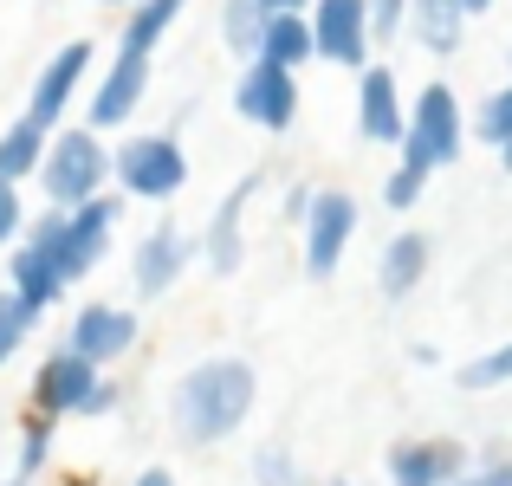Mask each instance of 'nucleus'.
Masks as SVG:
<instances>
[{
    "mask_svg": "<svg viewBox=\"0 0 512 486\" xmlns=\"http://www.w3.org/2000/svg\"><path fill=\"white\" fill-rule=\"evenodd\" d=\"M169 415H175V435H182L188 448H214V441H227L253 415V370L240 357L195 363V370L175 383Z\"/></svg>",
    "mask_w": 512,
    "mask_h": 486,
    "instance_id": "1",
    "label": "nucleus"
},
{
    "mask_svg": "<svg viewBox=\"0 0 512 486\" xmlns=\"http://www.w3.org/2000/svg\"><path fill=\"white\" fill-rule=\"evenodd\" d=\"M104 175H111V150L98 143V130H59L52 137V150H46V169H39V182H46V195H52V208H85V201H98V188H104Z\"/></svg>",
    "mask_w": 512,
    "mask_h": 486,
    "instance_id": "2",
    "label": "nucleus"
},
{
    "mask_svg": "<svg viewBox=\"0 0 512 486\" xmlns=\"http://www.w3.org/2000/svg\"><path fill=\"white\" fill-rule=\"evenodd\" d=\"M461 143H467V117H461V104H454V91L448 85H422V98L409 104L402 162L422 169V175H435V169H448V162L461 156Z\"/></svg>",
    "mask_w": 512,
    "mask_h": 486,
    "instance_id": "3",
    "label": "nucleus"
},
{
    "mask_svg": "<svg viewBox=\"0 0 512 486\" xmlns=\"http://www.w3.org/2000/svg\"><path fill=\"white\" fill-rule=\"evenodd\" d=\"M117 182H124L137 201H169V195H182V182H188L182 143H175V137H130L124 150H117Z\"/></svg>",
    "mask_w": 512,
    "mask_h": 486,
    "instance_id": "4",
    "label": "nucleus"
},
{
    "mask_svg": "<svg viewBox=\"0 0 512 486\" xmlns=\"http://www.w3.org/2000/svg\"><path fill=\"white\" fill-rule=\"evenodd\" d=\"M312 39H318V59L350 65V72H370V0H318L312 7Z\"/></svg>",
    "mask_w": 512,
    "mask_h": 486,
    "instance_id": "5",
    "label": "nucleus"
},
{
    "mask_svg": "<svg viewBox=\"0 0 512 486\" xmlns=\"http://www.w3.org/2000/svg\"><path fill=\"white\" fill-rule=\"evenodd\" d=\"M234 111L247 117V124L260 130H292V117H299V78L286 72V65H266L253 59L247 72H240V91H234Z\"/></svg>",
    "mask_w": 512,
    "mask_h": 486,
    "instance_id": "6",
    "label": "nucleus"
},
{
    "mask_svg": "<svg viewBox=\"0 0 512 486\" xmlns=\"http://www.w3.org/2000/svg\"><path fill=\"white\" fill-rule=\"evenodd\" d=\"M98 363L91 357H78L72 344L65 350H52L46 363H39V376H33V402H39V415H52V422H59V415H85V402L98 396Z\"/></svg>",
    "mask_w": 512,
    "mask_h": 486,
    "instance_id": "7",
    "label": "nucleus"
},
{
    "mask_svg": "<svg viewBox=\"0 0 512 486\" xmlns=\"http://www.w3.org/2000/svg\"><path fill=\"white\" fill-rule=\"evenodd\" d=\"M350 234H357V201L338 195V188H325V195L312 201V221H305V273H312V279L338 273Z\"/></svg>",
    "mask_w": 512,
    "mask_h": 486,
    "instance_id": "8",
    "label": "nucleus"
},
{
    "mask_svg": "<svg viewBox=\"0 0 512 486\" xmlns=\"http://www.w3.org/2000/svg\"><path fill=\"white\" fill-rule=\"evenodd\" d=\"M474 467H467L461 441H402L389 454V486H461Z\"/></svg>",
    "mask_w": 512,
    "mask_h": 486,
    "instance_id": "9",
    "label": "nucleus"
},
{
    "mask_svg": "<svg viewBox=\"0 0 512 486\" xmlns=\"http://www.w3.org/2000/svg\"><path fill=\"white\" fill-rule=\"evenodd\" d=\"M117 208H124V201H111V195H98V201H85V208H72V221H65V240H59V260H65V273H72V279H85L91 266L111 253Z\"/></svg>",
    "mask_w": 512,
    "mask_h": 486,
    "instance_id": "10",
    "label": "nucleus"
},
{
    "mask_svg": "<svg viewBox=\"0 0 512 486\" xmlns=\"http://www.w3.org/2000/svg\"><path fill=\"white\" fill-rule=\"evenodd\" d=\"M91 72V39H72V46H59L46 59V72H39V85H33V98H26V117L33 124H59L65 117V104H72V91H78V78Z\"/></svg>",
    "mask_w": 512,
    "mask_h": 486,
    "instance_id": "11",
    "label": "nucleus"
},
{
    "mask_svg": "<svg viewBox=\"0 0 512 486\" xmlns=\"http://www.w3.org/2000/svg\"><path fill=\"white\" fill-rule=\"evenodd\" d=\"M253 188H260V175H240L234 188H227L221 201H214V221H208V240H201V253H208V266L214 273H240V253H247V201H253Z\"/></svg>",
    "mask_w": 512,
    "mask_h": 486,
    "instance_id": "12",
    "label": "nucleus"
},
{
    "mask_svg": "<svg viewBox=\"0 0 512 486\" xmlns=\"http://www.w3.org/2000/svg\"><path fill=\"white\" fill-rule=\"evenodd\" d=\"M7 279H13V292H20V299L33 305V312L59 305V299H65V286H72V273H65L59 247H39V240H20V247H13Z\"/></svg>",
    "mask_w": 512,
    "mask_h": 486,
    "instance_id": "13",
    "label": "nucleus"
},
{
    "mask_svg": "<svg viewBox=\"0 0 512 486\" xmlns=\"http://www.w3.org/2000/svg\"><path fill=\"white\" fill-rule=\"evenodd\" d=\"M143 91H150V59H137V52H117L111 72H104V85H98V98H91V130L130 124V111L143 104Z\"/></svg>",
    "mask_w": 512,
    "mask_h": 486,
    "instance_id": "14",
    "label": "nucleus"
},
{
    "mask_svg": "<svg viewBox=\"0 0 512 486\" xmlns=\"http://www.w3.org/2000/svg\"><path fill=\"white\" fill-rule=\"evenodd\" d=\"M357 130L370 143H402L409 137V117H402V91H396V72L389 65H370L357 85Z\"/></svg>",
    "mask_w": 512,
    "mask_h": 486,
    "instance_id": "15",
    "label": "nucleus"
},
{
    "mask_svg": "<svg viewBox=\"0 0 512 486\" xmlns=\"http://www.w3.org/2000/svg\"><path fill=\"white\" fill-rule=\"evenodd\" d=\"M130 344H137V312H124V305H85V312L72 318V350L91 357L98 370L111 357H124Z\"/></svg>",
    "mask_w": 512,
    "mask_h": 486,
    "instance_id": "16",
    "label": "nucleus"
},
{
    "mask_svg": "<svg viewBox=\"0 0 512 486\" xmlns=\"http://www.w3.org/2000/svg\"><path fill=\"white\" fill-rule=\"evenodd\" d=\"M182 266H188L182 227H175V221H156L150 234H143V247H137V292H143V299H163L175 279H182Z\"/></svg>",
    "mask_w": 512,
    "mask_h": 486,
    "instance_id": "17",
    "label": "nucleus"
},
{
    "mask_svg": "<svg viewBox=\"0 0 512 486\" xmlns=\"http://www.w3.org/2000/svg\"><path fill=\"white\" fill-rule=\"evenodd\" d=\"M467 20H474V13H467V0H409V33L422 39L428 52H441V59H448V52H461Z\"/></svg>",
    "mask_w": 512,
    "mask_h": 486,
    "instance_id": "18",
    "label": "nucleus"
},
{
    "mask_svg": "<svg viewBox=\"0 0 512 486\" xmlns=\"http://www.w3.org/2000/svg\"><path fill=\"white\" fill-rule=\"evenodd\" d=\"M46 150H52L46 124H33V117H13V124L0 130V175H7V182L39 175V169H46Z\"/></svg>",
    "mask_w": 512,
    "mask_h": 486,
    "instance_id": "19",
    "label": "nucleus"
},
{
    "mask_svg": "<svg viewBox=\"0 0 512 486\" xmlns=\"http://www.w3.org/2000/svg\"><path fill=\"white\" fill-rule=\"evenodd\" d=\"M260 59H266V65H286V72H299L305 59H318L312 13H279V20L266 26V39H260Z\"/></svg>",
    "mask_w": 512,
    "mask_h": 486,
    "instance_id": "20",
    "label": "nucleus"
},
{
    "mask_svg": "<svg viewBox=\"0 0 512 486\" xmlns=\"http://www.w3.org/2000/svg\"><path fill=\"white\" fill-rule=\"evenodd\" d=\"M182 7H188V0H137V7H130V20H124L117 52H137V59H150V52L163 46V33L182 20Z\"/></svg>",
    "mask_w": 512,
    "mask_h": 486,
    "instance_id": "21",
    "label": "nucleus"
},
{
    "mask_svg": "<svg viewBox=\"0 0 512 486\" xmlns=\"http://www.w3.org/2000/svg\"><path fill=\"white\" fill-rule=\"evenodd\" d=\"M422 273H428V240L422 234H396L389 253H383V292L389 299H409V292L422 286Z\"/></svg>",
    "mask_w": 512,
    "mask_h": 486,
    "instance_id": "22",
    "label": "nucleus"
},
{
    "mask_svg": "<svg viewBox=\"0 0 512 486\" xmlns=\"http://www.w3.org/2000/svg\"><path fill=\"white\" fill-rule=\"evenodd\" d=\"M266 26H273V13L260 7V0H227L221 7V33H227V46L240 52V59H260V39H266Z\"/></svg>",
    "mask_w": 512,
    "mask_h": 486,
    "instance_id": "23",
    "label": "nucleus"
},
{
    "mask_svg": "<svg viewBox=\"0 0 512 486\" xmlns=\"http://www.w3.org/2000/svg\"><path fill=\"white\" fill-rule=\"evenodd\" d=\"M474 137L493 143V150H506V143H512V78L474 111Z\"/></svg>",
    "mask_w": 512,
    "mask_h": 486,
    "instance_id": "24",
    "label": "nucleus"
},
{
    "mask_svg": "<svg viewBox=\"0 0 512 486\" xmlns=\"http://www.w3.org/2000/svg\"><path fill=\"white\" fill-rule=\"evenodd\" d=\"M33 318H39V312H33V305H26V299H20L13 286L0 292V363H7L13 350L26 344V331H33Z\"/></svg>",
    "mask_w": 512,
    "mask_h": 486,
    "instance_id": "25",
    "label": "nucleus"
},
{
    "mask_svg": "<svg viewBox=\"0 0 512 486\" xmlns=\"http://www.w3.org/2000/svg\"><path fill=\"white\" fill-rule=\"evenodd\" d=\"M454 383H461V389H500V383H512V337L500 350H487V357H474Z\"/></svg>",
    "mask_w": 512,
    "mask_h": 486,
    "instance_id": "26",
    "label": "nucleus"
},
{
    "mask_svg": "<svg viewBox=\"0 0 512 486\" xmlns=\"http://www.w3.org/2000/svg\"><path fill=\"white\" fill-rule=\"evenodd\" d=\"M422 188H428V175H422V169H409V162H396V169H389V182H383V208L409 214L415 201H422Z\"/></svg>",
    "mask_w": 512,
    "mask_h": 486,
    "instance_id": "27",
    "label": "nucleus"
},
{
    "mask_svg": "<svg viewBox=\"0 0 512 486\" xmlns=\"http://www.w3.org/2000/svg\"><path fill=\"white\" fill-rule=\"evenodd\" d=\"M52 454V415H26L20 428V474H39Z\"/></svg>",
    "mask_w": 512,
    "mask_h": 486,
    "instance_id": "28",
    "label": "nucleus"
},
{
    "mask_svg": "<svg viewBox=\"0 0 512 486\" xmlns=\"http://www.w3.org/2000/svg\"><path fill=\"white\" fill-rule=\"evenodd\" d=\"M253 486H305V480L292 474L286 448H266V454H253Z\"/></svg>",
    "mask_w": 512,
    "mask_h": 486,
    "instance_id": "29",
    "label": "nucleus"
},
{
    "mask_svg": "<svg viewBox=\"0 0 512 486\" xmlns=\"http://www.w3.org/2000/svg\"><path fill=\"white\" fill-rule=\"evenodd\" d=\"M26 234V208H20V182H7L0 175V247H13V240Z\"/></svg>",
    "mask_w": 512,
    "mask_h": 486,
    "instance_id": "30",
    "label": "nucleus"
},
{
    "mask_svg": "<svg viewBox=\"0 0 512 486\" xmlns=\"http://www.w3.org/2000/svg\"><path fill=\"white\" fill-rule=\"evenodd\" d=\"M461 486H512V461H487V467H474Z\"/></svg>",
    "mask_w": 512,
    "mask_h": 486,
    "instance_id": "31",
    "label": "nucleus"
},
{
    "mask_svg": "<svg viewBox=\"0 0 512 486\" xmlns=\"http://www.w3.org/2000/svg\"><path fill=\"white\" fill-rule=\"evenodd\" d=\"M260 7H266V13H273V20H279V13H312L318 0H260Z\"/></svg>",
    "mask_w": 512,
    "mask_h": 486,
    "instance_id": "32",
    "label": "nucleus"
},
{
    "mask_svg": "<svg viewBox=\"0 0 512 486\" xmlns=\"http://www.w3.org/2000/svg\"><path fill=\"white\" fill-rule=\"evenodd\" d=\"M111 402H117V383H98V396L85 402V415H104V409H111Z\"/></svg>",
    "mask_w": 512,
    "mask_h": 486,
    "instance_id": "33",
    "label": "nucleus"
},
{
    "mask_svg": "<svg viewBox=\"0 0 512 486\" xmlns=\"http://www.w3.org/2000/svg\"><path fill=\"white\" fill-rule=\"evenodd\" d=\"M137 486H175V474H169V467H143Z\"/></svg>",
    "mask_w": 512,
    "mask_h": 486,
    "instance_id": "34",
    "label": "nucleus"
},
{
    "mask_svg": "<svg viewBox=\"0 0 512 486\" xmlns=\"http://www.w3.org/2000/svg\"><path fill=\"white\" fill-rule=\"evenodd\" d=\"M493 7V0H467V13H487Z\"/></svg>",
    "mask_w": 512,
    "mask_h": 486,
    "instance_id": "35",
    "label": "nucleus"
},
{
    "mask_svg": "<svg viewBox=\"0 0 512 486\" xmlns=\"http://www.w3.org/2000/svg\"><path fill=\"white\" fill-rule=\"evenodd\" d=\"M500 162H506V169H512V143H506V150H500Z\"/></svg>",
    "mask_w": 512,
    "mask_h": 486,
    "instance_id": "36",
    "label": "nucleus"
},
{
    "mask_svg": "<svg viewBox=\"0 0 512 486\" xmlns=\"http://www.w3.org/2000/svg\"><path fill=\"white\" fill-rule=\"evenodd\" d=\"M111 7H137V0H111Z\"/></svg>",
    "mask_w": 512,
    "mask_h": 486,
    "instance_id": "37",
    "label": "nucleus"
},
{
    "mask_svg": "<svg viewBox=\"0 0 512 486\" xmlns=\"http://www.w3.org/2000/svg\"><path fill=\"white\" fill-rule=\"evenodd\" d=\"M13 486H26V480H13Z\"/></svg>",
    "mask_w": 512,
    "mask_h": 486,
    "instance_id": "38",
    "label": "nucleus"
},
{
    "mask_svg": "<svg viewBox=\"0 0 512 486\" xmlns=\"http://www.w3.org/2000/svg\"><path fill=\"white\" fill-rule=\"evenodd\" d=\"M72 486H85V480H72Z\"/></svg>",
    "mask_w": 512,
    "mask_h": 486,
    "instance_id": "39",
    "label": "nucleus"
}]
</instances>
